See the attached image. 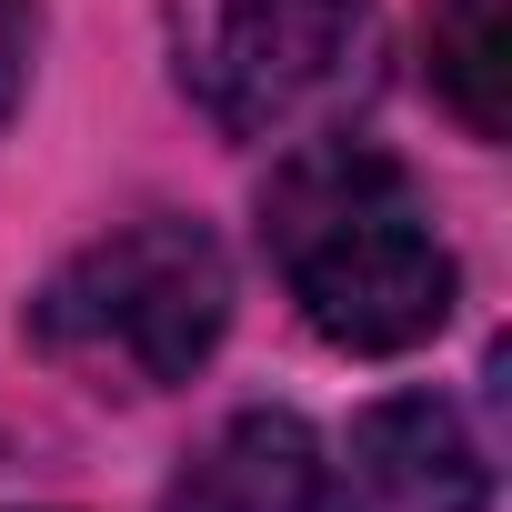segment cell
Instances as JSON below:
<instances>
[{
    "mask_svg": "<svg viewBox=\"0 0 512 512\" xmlns=\"http://www.w3.org/2000/svg\"><path fill=\"white\" fill-rule=\"evenodd\" d=\"M372 11L362 0H171V71L201 121L231 141H272L332 111L362 81Z\"/></svg>",
    "mask_w": 512,
    "mask_h": 512,
    "instance_id": "3957f363",
    "label": "cell"
},
{
    "mask_svg": "<svg viewBox=\"0 0 512 512\" xmlns=\"http://www.w3.org/2000/svg\"><path fill=\"white\" fill-rule=\"evenodd\" d=\"M432 81L482 141L512 131V11L502 0H432Z\"/></svg>",
    "mask_w": 512,
    "mask_h": 512,
    "instance_id": "8992f818",
    "label": "cell"
},
{
    "mask_svg": "<svg viewBox=\"0 0 512 512\" xmlns=\"http://www.w3.org/2000/svg\"><path fill=\"white\" fill-rule=\"evenodd\" d=\"M342 512H482L492 502V462L462 432L452 402L432 392H392L352 422V452L332 462Z\"/></svg>",
    "mask_w": 512,
    "mask_h": 512,
    "instance_id": "277c9868",
    "label": "cell"
},
{
    "mask_svg": "<svg viewBox=\"0 0 512 512\" xmlns=\"http://www.w3.org/2000/svg\"><path fill=\"white\" fill-rule=\"evenodd\" d=\"M31 51H41V0H0V121L31 91Z\"/></svg>",
    "mask_w": 512,
    "mask_h": 512,
    "instance_id": "52a82bcc",
    "label": "cell"
},
{
    "mask_svg": "<svg viewBox=\"0 0 512 512\" xmlns=\"http://www.w3.org/2000/svg\"><path fill=\"white\" fill-rule=\"evenodd\" d=\"M161 512H342L332 452L292 412H231L161 492Z\"/></svg>",
    "mask_w": 512,
    "mask_h": 512,
    "instance_id": "5b68a950",
    "label": "cell"
},
{
    "mask_svg": "<svg viewBox=\"0 0 512 512\" xmlns=\"http://www.w3.org/2000/svg\"><path fill=\"white\" fill-rule=\"evenodd\" d=\"M231 332V262L191 211H141L31 292V352L111 392H171Z\"/></svg>",
    "mask_w": 512,
    "mask_h": 512,
    "instance_id": "7a4b0ae2",
    "label": "cell"
},
{
    "mask_svg": "<svg viewBox=\"0 0 512 512\" xmlns=\"http://www.w3.org/2000/svg\"><path fill=\"white\" fill-rule=\"evenodd\" d=\"M262 251H272L282 292L302 302V322L362 362L422 352L462 302V272H452V241L432 231V201L412 191V171L382 141H352V131H322V141L272 161Z\"/></svg>",
    "mask_w": 512,
    "mask_h": 512,
    "instance_id": "6da1fadb",
    "label": "cell"
}]
</instances>
